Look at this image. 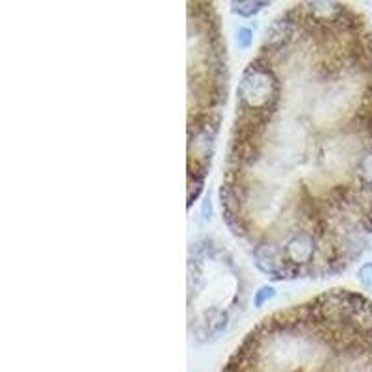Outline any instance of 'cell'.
<instances>
[{"instance_id": "8992f818", "label": "cell", "mask_w": 372, "mask_h": 372, "mask_svg": "<svg viewBox=\"0 0 372 372\" xmlns=\"http://www.w3.org/2000/svg\"><path fill=\"white\" fill-rule=\"evenodd\" d=\"M358 279L361 283V287L365 291L372 292V263H365L359 266L358 270Z\"/></svg>"}, {"instance_id": "277c9868", "label": "cell", "mask_w": 372, "mask_h": 372, "mask_svg": "<svg viewBox=\"0 0 372 372\" xmlns=\"http://www.w3.org/2000/svg\"><path fill=\"white\" fill-rule=\"evenodd\" d=\"M273 298H276V288L272 285H263L255 291L253 294V306L255 307H263L266 306L268 302H272Z\"/></svg>"}, {"instance_id": "7a4b0ae2", "label": "cell", "mask_w": 372, "mask_h": 372, "mask_svg": "<svg viewBox=\"0 0 372 372\" xmlns=\"http://www.w3.org/2000/svg\"><path fill=\"white\" fill-rule=\"evenodd\" d=\"M226 41L211 2L188 4V207L211 168L227 99Z\"/></svg>"}, {"instance_id": "3957f363", "label": "cell", "mask_w": 372, "mask_h": 372, "mask_svg": "<svg viewBox=\"0 0 372 372\" xmlns=\"http://www.w3.org/2000/svg\"><path fill=\"white\" fill-rule=\"evenodd\" d=\"M270 2H257V0H233L231 11L241 17H253L255 14H259L261 10L268 8Z\"/></svg>"}, {"instance_id": "6da1fadb", "label": "cell", "mask_w": 372, "mask_h": 372, "mask_svg": "<svg viewBox=\"0 0 372 372\" xmlns=\"http://www.w3.org/2000/svg\"><path fill=\"white\" fill-rule=\"evenodd\" d=\"M259 49L281 86L235 109L221 218L246 253L279 251L285 281L331 278L372 246V26L350 4L300 2Z\"/></svg>"}, {"instance_id": "5b68a950", "label": "cell", "mask_w": 372, "mask_h": 372, "mask_svg": "<svg viewBox=\"0 0 372 372\" xmlns=\"http://www.w3.org/2000/svg\"><path fill=\"white\" fill-rule=\"evenodd\" d=\"M236 43H238V47L242 51H248L251 47V43H253V30L248 29V26H241L236 30Z\"/></svg>"}]
</instances>
